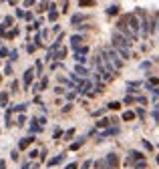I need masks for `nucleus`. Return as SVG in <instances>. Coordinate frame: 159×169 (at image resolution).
Returning <instances> with one entry per match:
<instances>
[{
  "instance_id": "nucleus-1",
  "label": "nucleus",
  "mask_w": 159,
  "mask_h": 169,
  "mask_svg": "<svg viewBox=\"0 0 159 169\" xmlns=\"http://www.w3.org/2000/svg\"><path fill=\"white\" fill-rule=\"evenodd\" d=\"M101 50H103V54H105V59H107V62H109V67H111L113 71H121L123 62H121L117 50H113V48H101Z\"/></svg>"
},
{
  "instance_id": "nucleus-2",
  "label": "nucleus",
  "mask_w": 159,
  "mask_h": 169,
  "mask_svg": "<svg viewBox=\"0 0 159 169\" xmlns=\"http://www.w3.org/2000/svg\"><path fill=\"white\" fill-rule=\"evenodd\" d=\"M123 20H125V24L129 26V30H131L135 36L139 34V30H141V20L137 18V14H125V16H123Z\"/></svg>"
},
{
  "instance_id": "nucleus-3",
  "label": "nucleus",
  "mask_w": 159,
  "mask_h": 169,
  "mask_svg": "<svg viewBox=\"0 0 159 169\" xmlns=\"http://www.w3.org/2000/svg\"><path fill=\"white\" fill-rule=\"evenodd\" d=\"M133 42L127 38V36H123V34L119 32V30H115L113 32V48H117V47H125V48H129Z\"/></svg>"
},
{
  "instance_id": "nucleus-4",
  "label": "nucleus",
  "mask_w": 159,
  "mask_h": 169,
  "mask_svg": "<svg viewBox=\"0 0 159 169\" xmlns=\"http://www.w3.org/2000/svg\"><path fill=\"white\" fill-rule=\"evenodd\" d=\"M105 163H107V169H117L119 167V157L115 155V153H109L105 157Z\"/></svg>"
},
{
  "instance_id": "nucleus-5",
  "label": "nucleus",
  "mask_w": 159,
  "mask_h": 169,
  "mask_svg": "<svg viewBox=\"0 0 159 169\" xmlns=\"http://www.w3.org/2000/svg\"><path fill=\"white\" fill-rule=\"evenodd\" d=\"M81 42H85V38H83L81 34H75L73 38H71V44H73V48H75V50H77V48L81 47Z\"/></svg>"
},
{
  "instance_id": "nucleus-6",
  "label": "nucleus",
  "mask_w": 159,
  "mask_h": 169,
  "mask_svg": "<svg viewBox=\"0 0 159 169\" xmlns=\"http://www.w3.org/2000/svg\"><path fill=\"white\" fill-rule=\"evenodd\" d=\"M115 50H117V54H119L121 59H129V56H131V54H129V48H125V47H117Z\"/></svg>"
},
{
  "instance_id": "nucleus-7",
  "label": "nucleus",
  "mask_w": 159,
  "mask_h": 169,
  "mask_svg": "<svg viewBox=\"0 0 159 169\" xmlns=\"http://www.w3.org/2000/svg\"><path fill=\"white\" fill-rule=\"evenodd\" d=\"M30 81H32V68L24 73V87H26V85H30Z\"/></svg>"
},
{
  "instance_id": "nucleus-8",
  "label": "nucleus",
  "mask_w": 159,
  "mask_h": 169,
  "mask_svg": "<svg viewBox=\"0 0 159 169\" xmlns=\"http://www.w3.org/2000/svg\"><path fill=\"white\" fill-rule=\"evenodd\" d=\"M75 71H77L79 74H83V77H87V74H89V71H87L83 65H77V67H75Z\"/></svg>"
},
{
  "instance_id": "nucleus-9",
  "label": "nucleus",
  "mask_w": 159,
  "mask_h": 169,
  "mask_svg": "<svg viewBox=\"0 0 159 169\" xmlns=\"http://www.w3.org/2000/svg\"><path fill=\"white\" fill-rule=\"evenodd\" d=\"M131 119H135V113H133V111H127V113H123V121H131Z\"/></svg>"
},
{
  "instance_id": "nucleus-10",
  "label": "nucleus",
  "mask_w": 159,
  "mask_h": 169,
  "mask_svg": "<svg viewBox=\"0 0 159 169\" xmlns=\"http://www.w3.org/2000/svg\"><path fill=\"white\" fill-rule=\"evenodd\" d=\"M79 6H95V0H79Z\"/></svg>"
},
{
  "instance_id": "nucleus-11",
  "label": "nucleus",
  "mask_w": 159,
  "mask_h": 169,
  "mask_svg": "<svg viewBox=\"0 0 159 169\" xmlns=\"http://www.w3.org/2000/svg\"><path fill=\"white\" fill-rule=\"evenodd\" d=\"M131 159H143V153H141V151H131Z\"/></svg>"
},
{
  "instance_id": "nucleus-12",
  "label": "nucleus",
  "mask_w": 159,
  "mask_h": 169,
  "mask_svg": "<svg viewBox=\"0 0 159 169\" xmlns=\"http://www.w3.org/2000/svg\"><path fill=\"white\" fill-rule=\"evenodd\" d=\"M109 109H113V111H117V109H121V103H117V101H113V103H109L107 105Z\"/></svg>"
},
{
  "instance_id": "nucleus-13",
  "label": "nucleus",
  "mask_w": 159,
  "mask_h": 169,
  "mask_svg": "<svg viewBox=\"0 0 159 169\" xmlns=\"http://www.w3.org/2000/svg\"><path fill=\"white\" fill-rule=\"evenodd\" d=\"M117 12H119V6H115V4L109 6V10H107V14H111V16H113V14H117Z\"/></svg>"
},
{
  "instance_id": "nucleus-14",
  "label": "nucleus",
  "mask_w": 159,
  "mask_h": 169,
  "mask_svg": "<svg viewBox=\"0 0 159 169\" xmlns=\"http://www.w3.org/2000/svg\"><path fill=\"white\" fill-rule=\"evenodd\" d=\"M95 167H97V169H107V163H105V159L97 161V163H95Z\"/></svg>"
},
{
  "instance_id": "nucleus-15",
  "label": "nucleus",
  "mask_w": 159,
  "mask_h": 169,
  "mask_svg": "<svg viewBox=\"0 0 159 169\" xmlns=\"http://www.w3.org/2000/svg\"><path fill=\"white\" fill-rule=\"evenodd\" d=\"M30 141H32V139H30V137H28V139H22V141H20V149H24V147H28V145H30Z\"/></svg>"
},
{
  "instance_id": "nucleus-16",
  "label": "nucleus",
  "mask_w": 159,
  "mask_h": 169,
  "mask_svg": "<svg viewBox=\"0 0 159 169\" xmlns=\"http://www.w3.org/2000/svg\"><path fill=\"white\" fill-rule=\"evenodd\" d=\"M81 20H85L83 14H75V16H73V24H77V22H81Z\"/></svg>"
},
{
  "instance_id": "nucleus-17",
  "label": "nucleus",
  "mask_w": 159,
  "mask_h": 169,
  "mask_svg": "<svg viewBox=\"0 0 159 169\" xmlns=\"http://www.w3.org/2000/svg\"><path fill=\"white\" fill-rule=\"evenodd\" d=\"M109 123H111V121H109V119H101V121L97 123V127H107Z\"/></svg>"
},
{
  "instance_id": "nucleus-18",
  "label": "nucleus",
  "mask_w": 159,
  "mask_h": 169,
  "mask_svg": "<svg viewBox=\"0 0 159 169\" xmlns=\"http://www.w3.org/2000/svg\"><path fill=\"white\" fill-rule=\"evenodd\" d=\"M145 167H147V163L143 161V159H141L139 163H135V169H145Z\"/></svg>"
},
{
  "instance_id": "nucleus-19",
  "label": "nucleus",
  "mask_w": 159,
  "mask_h": 169,
  "mask_svg": "<svg viewBox=\"0 0 159 169\" xmlns=\"http://www.w3.org/2000/svg\"><path fill=\"white\" fill-rule=\"evenodd\" d=\"M83 141H85V139H79L77 143H73V145H71V149H79L81 145H83Z\"/></svg>"
},
{
  "instance_id": "nucleus-20",
  "label": "nucleus",
  "mask_w": 159,
  "mask_h": 169,
  "mask_svg": "<svg viewBox=\"0 0 159 169\" xmlns=\"http://www.w3.org/2000/svg\"><path fill=\"white\" fill-rule=\"evenodd\" d=\"M73 135H75V129H71V131H66V135H65V137H66V139H71Z\"/></svg>"
},
{
  "instance_id": "nucleus-21",
  "label": "nucleus",
  "mask_w": 159,
  "mask_h": 169,
  "mask_svg": "<svg viewBox=\"0 0 159 169\" xmlns=\"http://www.w3.org/2000/svg\"><path fill=\"white\" fill-rule=\"evenodd\" d=\"M57 16H59L57 12H50V14H48V18H50V20H57Z\"/></svg>"
},
{
  "instance_id": "nucleus-22",
  "label": "nucleus",
  "mask_w": 159,
  "mask_h": 169,
  "mask_svg": "<svg viewBox=\"0 0 159 169\" xmlns=\"http://www.w3.org/2000/svg\"><path fill=\"white\" fill-rule=\"evenodd\" d=\"M65 169H77V163H71V165H66Z\"/></svg>"
},
{
  "instance_id": "nucleus-23",
  "label": "nucleus",
  "mask_w": 159,
  "mask_h": 169,
  "mask_svg": "<svg viewBox=\"0 0 159 169\" xmlns=\"http://www.w3.org/2000/svg\"><path fill=\"white\" fill-rule=\"evenodd\" d=\"M153 93H155V95H159V89H153Z\"/></svg>"
},
{
  "instance_id": "nucleus-24",
  "label": "nucleus",
  "mask_w": 159,
  "mask_h": 169,
  "mask_svg": "<svg viewBox=\"0 0 159 169\" xmlns=\"http://www.w3.org/2000/svg\"><path fill=\"white\" fill-rule=\"evenodd\" d=\"M157 163H159V157H157Z\"/></svg>"
}]
</instances>
